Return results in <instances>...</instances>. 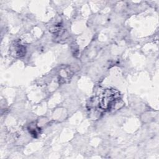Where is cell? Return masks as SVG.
Here are the masks:
<instances>
[{"instance_id":"obj_1","label":"cell","mask_w":159,"mask_h":159,"mask_svg":"<svg viewBox=\"0 0 159 159\" xmlns=\"http://www.w3.org/2000/svg\"><path fill=\"white\" fill-rule=\"evenodd\" d=\"M120 94L114 89H107L102 94L99 100V106L102 109H111L119 101Z\"/></svg>"},{"instance_id":"obj_2","label":"cell","mask_w":159,"mask_h":159,"mask_svg":"<svg viewBox=\"0 0 159 159\" xmlns=\"http://www.w3.org/2000/svg\"><path fill=\"white\" fill-rule=\"evenodd\" d=\"M25 47L17 42L12 43L9 48L10 55L15 58L23 57L25 54Z\"/></svg>"}]
</instances>
